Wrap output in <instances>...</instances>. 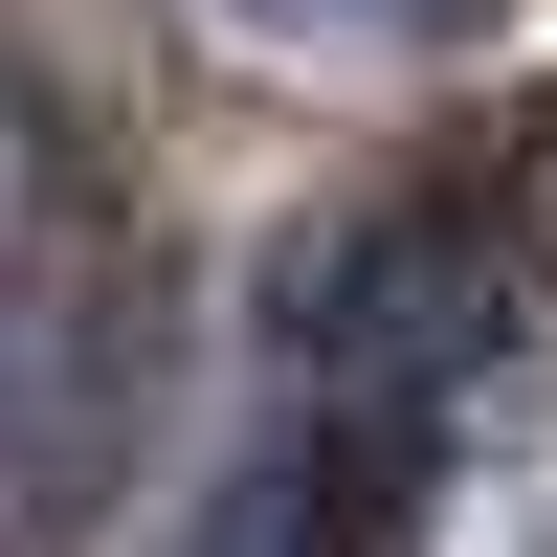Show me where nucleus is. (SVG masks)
<instances>
[{
  "mask_svg": "<svg viewBox=\"0 0 557 557\" xmlns=\"http://www.w3.org/2000/svg\"><path fill=\"white\" fill-rule=\"evenodd\" d=\"M112 446H134V312L89 290V246L23 201L0 223V557L67 535L89 491H112Z\"/></svg>",
  "mask_w": 557,
  "mask_h": 557,
  "instance_id": "1",
  "label": "nucleus"
},
{
  "mask_svg": "<svg viewBox=\"0 0 557 557\" xmlns=\"http://www.w3.org/2000/svg\"><path fill=\"white\" fill-rule=\"evenodd\" d=\"M201 23L290 45V67H446V45H491L513 0H201Z\"/></svg>",
  "mask_w": 557,
  "mask_h": 557,
  "instance_id": "2",
  "label": "nucleus"
},
{
  "mask_svg": "<svg viewBox=\"0 0 557 557\" xmlns=\"http://www.w3.org/2000/svg\"><path fill=\"white\" fill-rule=\"evenodd\" d=\"M201 557H335V535H312V491L268 469V491H223V513H201Z\"/></svg>",
  "mask_w": 557,
  "mask_h": 557,
  "instance_id": "3",
  "label": "nucleus"
}]
</instances>
